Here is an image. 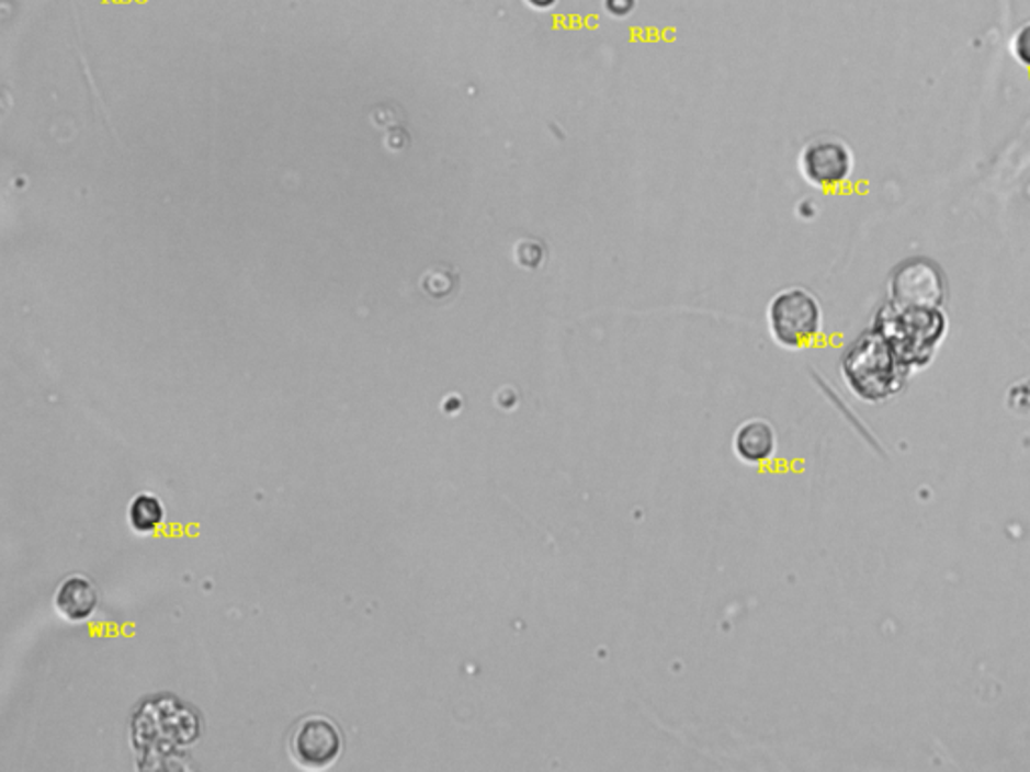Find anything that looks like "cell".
<instances>
[{"label":"cell","instance_id":"cell-7","mask_svg":"<svg viewBox=\"0 0 1030 772\" xmlns=\"http://www.w3.org/2000/svg\"><path fill=\"white\" fill-rule=\"evenodd\" d=\"M55 610L67 622H86L98 610V588L86 576H69L63 579L55 591Z\"/></svg>","mask_w":1030,"mask_h":772},{"label":"cell","instance_id":"cell-3","mask_svg":"<svg viewBox=\"0 0 1030 772\" xmlns=\"http://www.w3.org/2000/svg\"><path fill=\"white\" fill-rule=\"evenodd\" d=\"M822 325V306L807 290H783L769 306L771 337L785 349H803L812 344L819 337Z\"/></svg>","mask_w":1030,"mask_h":772},{"label":"cell","instance_id":"cell-8","mask_svg":"<svg viewBox=\"0 0 1030 772\" xmlns=\"http://www.w3.org/2000/svg\"><path fill=\"white\" fill-rule=\"evenodd\" d=\"M735 453L739 455L740 461L759 465L773 455L776 451V433L769 422L761 419L743 422L737 433H735Z\"/></svg>","mask_w":1030,"mask_h":772},{"label":"cell","instance_id":"cell-4","mask_svg":"<svg viewBox=\"0 0 1030 772\" xmlns=\"http://www.w3.org/2000/svg\"><path fill=\"white\" fill-rule=\"evenodd\" d=\"M887 290V302L899 308H942L948 284L940 265L926 256H916L894 268Z\"/></svg>","mask_w":1030,"mask_h":772},{"label":"cell","instance_id":"cell-6","mask_svg":"<svg viewBox=\"0 0 1030 772\" xmlns=\"http://www.w3.org/2000/svg\"><path fill=\"white\" fill-rule=\"evenodd\" d=\"M800 166L803 178L810 183L822 190H834L849 180L853 156L844 141L817 139L803 149Z\"/></svg>","mask_w":1030,"mask_h":772},{"label":"cell","instance_id":"cell-10","mask_svg":"<svg viewBox=\"0 0 1030 772\" xmlns=\"http://www.w3.org/2000/svg\"><path fill=\"white\" fill-rule=\"evenodd\" d=\"M1012 53L1025 67L1030 69V24L1018 31L1017 38L1012 41Z\"/></svg>","mask_w":1030,"mask_h":772},{"label":"cell","instance_id":"cell-1","mask_svg":"<svg viewBox=\"0 0 1030 772\" xmlns=\"http://www.w3.org/2000/svg\"><path fill=\"white\" fill-rule=\"evenodd\" d=\"M841 373L849 390L865 402H882L894 397L912 374L884 334L875 328L861 334L846 350Z\"/></svg>","mask_w":1030,"mask_h":772},{"label":"cell","instance_id":"cell-5","mask_svg":"<svg viewBox=\"0 0 1030 772\" xmlns=\"http://www.w3.org/2000/svg\"><path fill=\"white\" fill-rule=\"evenodd\" d=\"M291 757L301 769L325 771L342 754L339 726L327 716H306L291 736Z\"/></svg>","mask_w":1030,"mask_h":772},{"label":"cell","instance_id":"cell-2","mask_svg":"<svg viewBox=\"0 0 1030 772\" xmlns=\"http://www.w3.org/2000/svg\"><path fill=\"white\" fill-rule=\"evenodd\" d=\"M873 328L884 334L912 373L933 361L944 342L948 320L942 308H899L887 302Z\"/></svg>","mask_w":1030,"mask_h":772},{"label":"cell","instance_id":"cell-11","mask_svg":"<svg viewBox=\"0 0 1030 772\" xmlns=\"http://www.w3.org/2000/svg\"><path fill=\"white\" fill-rule=\"evenodd\" d=\"M528 2L534 4L537 9H547V7H552L556 0H528Z\"/></svg>","mask_w":1030,"mask_h":772},{"label":"cell","instance_id":"cell-9","mask_svg":"<svg viewBox=\"0 0 1030 772\" xmlns=\"http://www.w3.org/2000/svg\"><path fill=\"white\" fill-rule=\"evenodd\" d=\"M166 515L163 503L154 493L135 495L129 506V525L135 533H154Z\"/></svg>","mask_w":1030,"mask_h":772}]
</instances>
